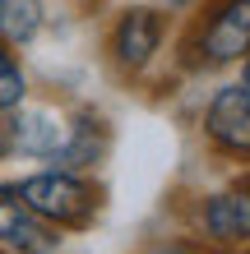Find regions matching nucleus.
<instances>
[{"mask_svg":"<svg viewBox=\"0 0 250 254\" xmlns=\"http://www.w3.org/2000/svg\"><path fill=\"white\" fill-rule=\"evenodd\" d=\"M14 194H19L37 217L61 222V227H83V222L93 217V208H97L93 185H83L79 176H65V171L28 176L23 185H14Z\"/></svg>","mask_w":250,"mask_h":254,"instance_id":"f257e3e1","label":"nucleus"},{"mask_svg":"<svg viewBox=\"0 0 250 254\" xmlns=\"http://www.w3.org/2000/svg\"><path fill=\"white\" fill-rule=\"evenodd\" d=\"M0 245H9L14 254H56L61 236L51 231L47 217H37L19 194H0Z\"/></svg>","mask_w":250,"mask_h":254,"instance_id":"f03ea898","label":"nucleus"},{"mask_svg":"<svg viewBox=\"0 0 250 254\" xmlns=\"http://www.w3.org/2000/svg\"><path fill=\"white\" fill-rule=\"evenodd\" d=\"M204 129L218 148L237 157H250V88H223L213 102H209V116H204Z\"/></svg>","mask_w":250,"mask_h":254,"instance_id":"7ed1b4c3","label":"nucleus"},{"mask_svg":"<svg viewBox=\"0 0 250 254\" xmlns=\"http://www.w3.org/2000/svg\"><path fill=\"white\" fill-rule=\"evenodd\" d=\"M209 65H227L241 61L250 51V0H227L213 9V19L204 23V42H199Z\"/></svg>","mask_w":250,"mask_h":254,"instance_id":"20e7f679","label":"nucleus"},{"mask_svg":"<svg viewBox=\"0 0 250 254\" xmlns=\"http://www.w3.org/2000/svg\"><path fill=\"white\" fill-rule=\"evenodd\" d=\"M158 47H163V14L158 9H125L121 23L111 28V56L125 69H144Z\"/></svg>","mask_w":250,"mask_h":254,"instance_id":"39448f33","label":"nucleus"},{"mask_svg":"<svg viewBox=\"0 0 250 254\" xmlns=\"http://www.w3.org/2000/svg\"><path fill=\"white\" fill-rule=\"evenodd\" d=\"M204 231L223 245L250 241V190H227L204 203Z\"/></svg>","mask_w":250,"mask_h":254,"instance_id":"423d86ee","label":"nucleus"},{"mask_svg":"<svg viewBox=\"0 0 250 254\" xmlns=\"http://www.w3.org/2000/svg\"><path fill=\"white\" fill-rule=\"evenodd\" d=\"M0 139H5L9 148H19V153H56L65 139V129L51 121L47 111H23V116H14V121L0 125Z\"/></svg>","mask_w":250,"mask_h":254,"instance_id":"0eeeda50","label":"nucleus"},{"mask_svg":"<svg viewBox=\"0 0 250 254\" xmlns=\"http://www.w3.org/2000/svg\"><path fill=\"white\" fill-rule=\"evenodd\" d=\"M37 28H42V5L37 0H0V37L9 47L33 42Z\"/></svg>","mask_w":250,"mask_h":254,"instance_id":"6e6552de","label":"nucleus"},{"mask_svg":"<svg viewBox=\"0 0 250 254\" xmlns=\"http://www.w3.org/2000/svg\"><path fill=\"white\" fill-rule=\"evenodd\" d=\"M102 121H93V116H79V125L70 129V139H61V148H56V157L65 162V167H88V162H97L102 153Z\"/></svg>","mask_w":250,"mask_h":254,"instance_id":"1a4fd4ad","label":"nucleus"},{"mask_svg":"<svg viewBox=\"0 0 250 254\" xmlns=\"http://www.w3.org/2000/svg\"><path fill=\"white\" fill-rule=\"evenodd\" d=\"M23 69L19 61H14V51H9V42L0 37V111H9V107H19L23 102Z\"/></svg>","mask_w":250,"mask_h":254,"instance_id":"9d476101","label":"nucleus"},{"mask_svg":"<svg viewBox=\"0 0 250 254\" xmlns=\"http://www.w3.org/2000/svg\"><path fill=\"white\" fill-rule=\"evenodd\" d=\"M149 254H195V245H181V241H171V245H158Z\"/></svg>","mask_w":250,"mask_h":254,"instance_id":"9b49d317","label":"nucleus"},{"mask_svg":"<svg viewBox=\"0 0 250 254\" xmlns=\"http://www.w3.org/2000/svg\"><path fill=\"white\" fill-rule=\"evenodd\" d=\"M241 83H246V88H250V61H246V69H241Z\"/></svg>","mask_w":250,"mask_h":254,"instance_id":"f8f14e48","label":"nucleus"}]
</instances>
